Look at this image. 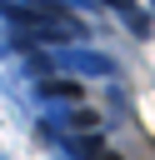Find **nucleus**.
I'll use <instances>...</instances> for the list:
<instances>
[{
	"mask_svg": "<svg viewBox=\"0 0 155 160\" xmlns=\"http://www.w3.org/2000/svg\"><path fill=\"white\" fill-rule=\"evenodd\" d=\"M95 160H120V155H95Z\"/></svg>",
	"mask_w": 155,
	"mask_h": 160,
	"instance_id": "nucleus-1",
	"label": "nucleus"
}]
</instances>
